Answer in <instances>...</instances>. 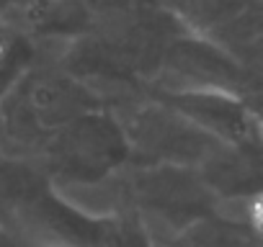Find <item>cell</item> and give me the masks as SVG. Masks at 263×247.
Listing matches in <instances>:
<instances>
[{
	"label": "cell",
	"instance_id": "cell-1",
	"mask_svg": "<svg viewBox=\"0 0 263 247\" xmlns=\"http://www.w3.org/2000/svg\"><path fill=\"white\" fill-rule=\"evenodd\" d=\"M8 62V47H6V42L0 39V67H3Z\"/></svg>",
	"mask_w": 263,
	"mask_h": 247
}]
</instances>
